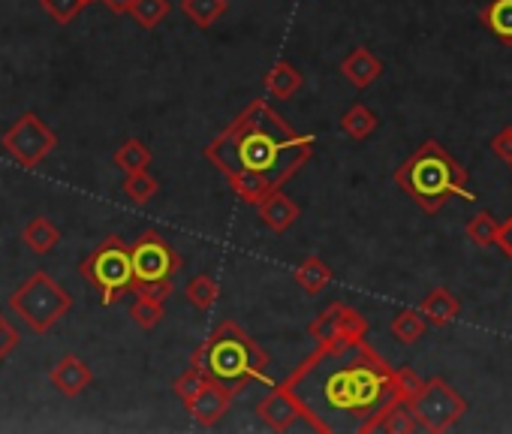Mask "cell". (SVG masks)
Instances as JSON below:
<instances>
[{
	"instance_id": "cell-28",
	"label": "cell",
	"mask_w": 512,
	"mask_h": 434,
	"mask_svg": "<svg viewBox=\"0 0 512 434\" xmlns=\"http://www.w3.org/2000/svg\"><path fill=\"white\" fill-rule=\"evenodd\" d=\"M115 166L121 172H139V169H148L151 166V148L142 142V139H127L118 151H115Z\"/></svg>"
},
{
	"instance_id": "cell-9",
	"label": "cell",
	"mask_w": 512,
	"mask_h": 434,
	"mask_svg": "<svg viewBox=\"0 0 512 434\" xmlns=\"http://www.w3.org/2000/svg\"><path fill=\"white\" fill-rule=\"evenodd\" d=\"M0 145L7 148V154L25 166V169H34L40 166L58 145V136L55 130L37 115V112H25L22 118H16V124L0 136Z\"/></svg>"
},
{
	"instance_id": "cell-12",
	"label": "cell",
	"mask_w": 512,
	"mask_h": 434,
	"mask_svg": "<svg viewBox=\"0 0 512 434\" xmlns=\"http://www.w3.org/2000/svg\"><path fill=\"white\" fill-rule=\"evenodd\" d=\"M232 398H235L232 392H226L220 383L208 380V383L202 386V392H199L193 401H187L184 407H187V413L193 416V422H196L199 428H214V425L229 413Z\"/></svg>"
},
{
	"instance_id": "cell-14",
	"label": "cell",
	"mask_w": 512,
	"mask_h": 434,
	"mask_svg": "<svg viewBox=\"0 0 512 434\" xmlns=\"http://www.w3.org/2000/svg\"><path fill=\"white\" fill-rule=\"evenodd\" d=\"M49 383H52L61 395L76 398V395H82V392L94 383V371H91L76 353H67L64 359H58V362L52 365Z\"/></svg>"
},
{
	"instance_id": "cell-26",
	"label": "cell",
	"mask_w": 512,
	"mask_h": 434,
	"mask_svg": "<svg viewBox=\"0 0 512 434\" xmlns=\"http://www.w3.org/2000/svg\"><path fill=\"white\" fill-rule=\"evenodd\" d=\"M467 239L479 248H491L500 239V221L491 211H476L467 221Z\"/></svg>"
},
{
	"instance_id": "cell-39",
	"label": "cell",
	"mask_w": 512,
	"mask_h": 434,
	"mask_svg": "<svg viewBox=\"0 0 512 434\" xmlns=\"http://www.w3.org/2000/svg\"><path fill=\"white\" fill-rule=\"evenodd\" d=\"M85 4H97V0H85Z\"/></svg>"
},
{
	"instance_id": "cell-8",
	"label": "cell",
	"mask_w": 512,
	"mask_h": 434,
	"mask_svg": "<svg viewBox=\"0 0 512 434\" xmlns=\"http://www.w3.org/2000/svg\"><path fill=\"white\" fill-rule=\"evenodd\" d=\"M410 410H413V416L419 419V428H422V431L443 434V431L455 428V425L467 416L470 404H467V398H464L452 383H446L443 377H431V380H425L422 389L413 395Z\"/></svg>"
},
{
	"instance_id": "cell-32",
	"label": "cell",
	"mask_w": 512,
	"mask_h": 434,
	"mask_svg": "<svg viewBox=\"0 0 512 434\" xmlns=\"http://www.w3.org/2000/svg\"><path fill=\"white\" fill-rule=\"evenodd\" d=\"M208 380H211V377L205 374V368H199V365H193V362H190V368H187L184 374H178V377H175L172 389H175V395L187 404V401H193V398L202 392V386H205Z\"/></svg>"
},
{
	"instance_id": "cell-34",
	"label": "cell",
	"mask_w": 512,
	"mask_h": 434,
	"mask_svg": "<svg viewBox=\"0 0 512 434\" xmlns=\"http://www.w3.org/2000/svg\"><path fill=\"white\" fill-rule=\"evenodd\" d=\"M85 7V0H43V10L58 22V25H70Z\"/></svg>"
},
{
	"instance_id": "cell-23",
	"label": "cell",
	"mask_w": 512,
	"mask_h": 434,
	"mask_svg": "<svg viewBox=\"0 0 512 434\" xmlns=\"http://www.w3.org/2000/svg\"><path fill=\"white\" fill-rule=\"evenodd\" d=\"M377 127H380V118H377V112L368 109L365 103H353V106L341 115V130H344L350 139H356V142L374 136Z\"/></svg>"
},
{
	"instance_id": "cell-31",
	"label": "cell",
	"mask_w": 512,
	"mask_h": 434,
	"mask_svg": "<svg viewBox=\"0 0 512 434\" xmlns=\"http://www.w3.org/2000/svg\"><path fill=\"white\" fill-rule=\"evenodd\" d=\"M130 317H133V323H136L139 329L151 332V329H157V326H160V320H163V302L139 293V296H136V302L130 305Z\"/></svg>"
},
{
	"instance_id": "cell-21",
	"label": "cell",
	"mask_w": 512,
	"mask_h": 434,
	"mask_svg": "<svg viewBox=\"0 0 512 434\" xmlns=\"http://www.w3.org/2000/svg\"><path fill=\"white\" fill-rule=\"evenodd\" d=\"M58 239H61V233H58V227L49 221V217H43V214H37L34 221H28V227L22 230V242L28 245V251L31 254H52L55 251V245H58Z\"/></svg>"
},
{
	"instance_id": "cell-4",
	"label": "cell",
	"mask_w": 512,
	"mask_h": 434,
	"mask_svg": "<svg viewBox=\"0 0 512 434\" xmlns=\"http://www.w3.org/2000/svg\"><path fill=\"white\" fill-rule=\"evenodd\" d=\"M193 365L205 368V374L220 383L226 392L238 395L250 383L269 380L272 356L256 344L238 323L223 320L190 356Z\"/></svg>"
},
{
	"instance_id": "cell-1",
	"label": "cell",
	"mask_w": 512,
	"mask_h": 434,
	"mask_svg": "<svg viewBox=\"0 0 512 434\" xmlns=\"http://www.w3.org/2000/svg\"><path fill=\"white\" fill-rule=\"evenodd\" d=\"M389 362L365 338H338L317 344L311 356L284 380L305 410V425L335 434V419H356V431L392 401Z\"/></svg>"
},
{
	"instance_id": "cell-10",
	"label": "cell",
	"mask_w": 512,
	"mask_h": 434,
	"mask_svg": "<svg viewBox=\"0 0 512 434\" xmlns=\"http://www.w3.org/2000/svg\"><path fill=\"white\" fill-rule=\"evenodd\" d=\"M308 335L317 344L326 341H338V338H365L368 335V320L362 311H356L347 302H332L329 308H323L314 323L308 326Z\"/></svg>"
},
{
	"instance_id": "cell-20",
	"label": "cell",
	"mask_w": 512,
	"mask_h": 434,
	"mask_svg": "<svg viewBox=\"0 0 512 434\" xmlns=\"http://www.w3.org/2000/svg\"><path fill=\"white\" fill-rule=\"evenodd\" d=\"M263 85H266V91H269L272 97H278V100H290L293 94H299V91L305 88V76H302L293 64L278 61V64L266 73Z\"/></svg>"
},
{
	"instance_id": "cell-17",
	"label": "cell",
	"mask_w": 512,
	"mask_h": 434,
	"mask_svg": "<svg viewBox=\"0 0 512 434\" xmlns=\"http://www.w3.org/2000/svg\"><path fill=\"white\" fill-rule=\"evenodd\" d=\"M419 311L425 314L428 326H434V329H446V326L461 314V302H458L446 287H434V290L419 302Z\"/></svg>"
},
{
	"instance_id": "cell-2",
	"label": "cell",
	"mask_w": 512,
	"mask_h": 434,
	"mask_svg": "<svg viewBox=\"0 0 512 434\" xmlns=\"http://www.w3.org/2000/svg\"><path fill=\"white\" fill-rule=\"evenodd\" d=\"M317 139L293 130L266 100L244 106L235 121L205 145V160L226 178L235 172H260L284 187L311 157Z\"/></svg>"
},
{
	"instance_id": "cell-36",
	"label": "cell",
	"mask_w": 512,
	"mask_h": 434,
	"mask_svg": "<svg viewBox=\"0 0 512 434\" xmlns=\"http://www.w3.org/2000/svg\"><path fill=\"white\" fill-rule=\"evenodd\" d=\"M491 151H494L503 163H512V127L500 130V133L491 139Z\"/></svg>"
},
{
	"instance_id": "cell-38",
	"label": "cell",
	"mask_w": 512,
	"mask_h": 434,
	"mask_svg": "<svg viewBox=\"0 0 512 434\" xmlns=\"http://www.w3.org/2000/svg\"><path fill=\"white\" fill-rule=\"evenodd\" d=\"M103 4H106V10L115 13V16H130V10H133L136 0H103Z\"/></svg>"
},
{
	"instance_id": "cell-18",
	"label": "cell",
	"mask_w": 512,
	"mask_h": 434,
	"mask_svg": "<svg viewBox=\"0 0 512 434\" xmlns=\"http://www.w3.org/2000/svg\"><path fill=\"white\" fill-rule=\"evenodd\" d=\"M296 284L308 293V296H320L332 281H335V272H332V266L326 263V260H320L317 254H311V257H305L302 263H299V269H296Z\"/></svg>"
},
{
	"instance_id": "cell-11",
	"label": "cell",
	"mask_w": 512,
	"mask_h": 434,
	"mask_svg": "<svg viewBox=\"0 0 512 434\" xmlns=\"http://www.w3.org/2000/svg\"><path fill=\"white\" fill-rule=\"evenodd\" d=\"M256 416H260V422L269 425L272 431H290L299 419L305 422V410H302L299 398L287 389V383H278L260 401V407H256Z\"/></svg>"
},
{
	"instance_id": "cell-16",
	"label": "cell",
	"mask_w": 512,
	"mask_h": 434,
	"mask_svg": "<svg viewBox=\"0 0 512 434\" xmlns=\"http://www.w3.org/2000/svg\"><path fill=\"white\" fill-rule=\"evenodd\" d=\"M341 73L350 79V85H356V88H371L380 76H383V61L371 52V49H365V46H359V49H353L344 61H341Z\"/></svg>"
},
{
	"instance_id": "cell-19",
	"label": "cell",
	"mask_w": 512,
	"mask_h": 434,
	"mask_svg": "<svg viewBox=\"0 0 512 434\" xmlns=\"http://www.w3.org/2000/svg\"><path fill=\"white\" fill-rule=\"evenodd\" d=\"M226 181H229L232 193H235L244 205H260L269 193L278 190V187H275L266 175H260V172H235V175H229Z\"/></svg>"
},
{
	"instance_id": "cell-29",
	"label": "cell",
	"mask_w": 512,
	"mask_h": 434,
	"mask_svg": "<svg viewBox=\"0 0 512 434\" xmlns=\"http://www.w3.org/2000/svg\"><path fill=\"white\" fill-rule=\"evenodd\" d=\"M157 190H160L157 178L148 175L145 169L127 172V178H124V193H127V199H130L133 205H148V202L157 196Z\"/></svg>"
},
{
	"instance_id": "cell-40",
	"label": "cell",
	"mask_w": 512,
	"mask_h": 434,
	"mask_svg": "<svg viewBox=\"0 0 512 434\" xmlns=\"http://www.w3.org/2000/svg\"><path fill=\"white\" fill-rule=\"evenodd\" d=\"M509 169H512V163H509Z\"/></svg>"
},
{
	"instance_id": "cell-30",
	"label": "cell",
	"mask_w": 512,
	"mask_h": 434,
	"mask_svg": "<svg viewBox=\"0 0 512 434\" xmlns=\"http://www.w3.org/2000/svg\"><path fill=\"white\" fill-rule=\"evenodd\" d=\"M169 10H172L169 0H136L133 10H130V16L136 19V25H139V28L154 31V28L169 16Z\"/></svg>"
},
{
	"instance_id": "cell-5",
	"label": "cell",
	"mask_w": 512,
	"mask_h": 434,
	"mask_svg": "<svg viewBox=\"0 0 512 434\" xmlns=\"http://www.w3.org/2000/svg\"><path fill=\"white\" fill-rule=\"evenodd\" d=\"M79 275L100 293L103 305L118 302L124 293L136 290V272H133V251L121 236H109L103 245H97L82 263Z\"/></svg>"
},
{
	"instance_id": "cell-25",
	"label": "cell",
	"mask_w": 512,
	"mask_h": 434,
	"mask_svg": "<svg viewBox=\"0 0 512 434\" xmlns=\"http://www.w3.org/2000/svg\"><path fill=\"white\" fill-rule=\"evenodd\" d=\"M226 10H229L226 0H181V13H184L196 28H211Z\"/></svg>"
},
{
	"instance_id": "cell-33",
	"label": "cell",
	"mask_w": 512,
	"mask_h": 434,
	"mask_svg": "<svg viewBox=\"0 0 512 434\" xmlns=\"http://www.w3.org/2000/svg\"><path fill=\"white\" fill-rule=\"evenodd\" d=\"M422 377L413 371V368H395V374H392V398H398V401H413V395L422 389Z\"/></svg>"
},
{
	"instance_id": "cell-6",
	"label": "cell",
	"mask_w": 512,
	"mask_h": 434,
	"mask_svg": "<svg viewBox=\"0 0 512 434\" xmlns=\"http://www.w3.org/2000/svg\"><path fill=\"white\" fill-rule=\"evenodd\" d=\"M10 308L22 317L34 332H49L58 320L73 311V296L46 272H34L25 284L10 296Z\"/></svg>"
},
{
	"instance_id": "cell-7",
	"label": "cell",
	"mask_w": 512,
	"mask_h": 434,
	"mask_svg": "<svg viewBox=\"0 0 512 434\" xmlns=\"http://www.w3.org/2000/svg\"><path fill=\"white\" fill-rule=\"evenodd\" d=\"M130 251H133V272H136L133 293L166 302L172 293V278L181 269V254L157 230L142 233L136 245H130Z\"/></svg>"
},
{
	"instance_id": "cell-35",
	"label": "cell",
	"mask_w": 512,
	"mask_h": 434,
	"mask_svg": "<svg viewBox=\"0 0 512 434\" xmlns=\"http://www.w3.org/2000/svg\"><path fill=\"white\" fill-rule=\"evenodd\" d=\"M19 341H22L19 329H16V326H10V323H7V317H0V362H4V359L19 347Z\"/></svg>"
},
{
	"instance_id": "cell-37",
	"label": "cell",
	"mask_w": 512,
	"mask_h": 434,
	"mask_svg": "<svg viewBox=\"0 0 512 434\" xmlns=\"http://www.w3.org/2000/svg\"><path fill=\"white\" fill-rule=\"evenodd\" d=\"M497 248L512 260V214L506 221H500V239H497Z\"/></svg>"
},
{
	"instance_id": "cell-3",
	"label": "cell",
	"mask_w": 512,
	"mask_h": 434,
	"mask_svg": "<svg viewBox=\"0 0 512 434\" xmlns=\"http://www.w3.org/2000/svg\"><path fill=\"white\" fill-rule=\"evenodd\" d=\"M392 178L425 214L443 211L455 196H464L467 202L476 199L470 172L437 139H425L419 148H413V154L395 169Z\"/></svg>"
},
{
	"instance_id": "cell-13",
	"label": "cell",
	"mask_w": 512,
	"mask_h": 434,
	"mask_svg": "<svg viewBox=\"0 0 512 434\" xmlns=\"http://www.w3.org/2000/svg\"><path fill=\"white\" fill-rule=\"evenodd\" d=\"M419 428V419L413 416L410 410V401H386L359 431L362 434H374V431H383V434H413Z\"/></svg>"
},
{
	"instance_id": "cell-24",
	"label": "cell",
	"mask_w": 512,
	"mask_h": 434,
	"mask_svg": "<svg viewBox=\"0 0 512 434\" xmlns=\"http://www.w3.org/2000/svg\"><path fill=\"white\" fill-rule=\"evenodd\" d=\"M425 332H428V320L419 308H404L392 317V335L401 344H416L425 338Z\"/></svg>"
},
{
	"instance_id": "cell-27",
	"label": "cell",
	"mask_w": 512,
	"mask_h": 434,
	"mask_svg": "<svg viewBox=\"0 0 512 434\" xmlns=\"http://www.w3.org/2000/svg\"><path fill=\"white\" fill-rule=\"evenodd\" d=\"M187 293V302L196 308V311H211L220 299V287L211 275H193L184 287Z\"/></svg>"
},
{
	"instance_id": "cell-41",
	"label": "cell",
	"mask_w": 512,
	"mask_h": 434,
	"mask_svg": "<svg viewBox=\"0 0 512 434\" xmlns=\"http://www.w3.org/2000/svg\"><path fill=\"white\" fill-rule=\"evenodd\" d=\"M509 127H512V124H509Z\"/></svg>"
},
{
	"instance_id": "cell-15",
	"label": "cell",
	"mask_w": 512,
	"mask_h": 434,
	"mask_svg": "<svg viewBox=\"0 0 512 434\" xmlns=\"http://www.w3.org/2000/svg\"><path fill=\"white\" fill-rule=\"evenodd\" d=\"M256 214H260V221H263V227L266 230H272V233H287L299 217H302V208H299V202H293V196H287L281 187L275 190V193H269L260 205H256Z\"/></svg>"
},
{
	"instance_id": "cell-22",
	"label": "cell",
	"mask_w": 512,
	"mask_h": 434,
	"mask_svg": "<svg viewBox=\"0 0 512 434\" xmlns=\"http://www.w3.org/2000/svg\"><path fill=\"white\" fill-rule=\"evenodd\" d=\"M479 22L503 43L512 46V0H491L479 13Z\"/></svg>"
}]
</instances>
